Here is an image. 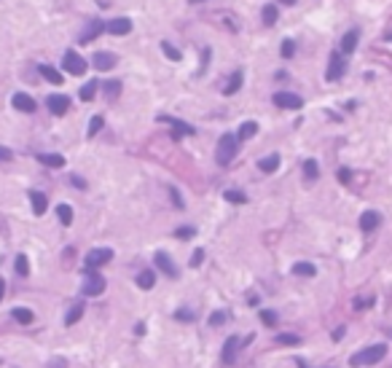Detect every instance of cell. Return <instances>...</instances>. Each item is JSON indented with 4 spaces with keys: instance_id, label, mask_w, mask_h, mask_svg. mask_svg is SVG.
<instances>
[{
    "instance_id": "obj_47",
    "label": "cell",
    "mask_w": 392,
    "mask_h": 368,
    "mask_svg": "<svg viewBox=\"0 0 392 368\" xmlns=\"http://www.w3.org/2000/svg\"><path fill=\"white\" fill-rule=\"evenodd\" d=\"M73 186H75V189H86V183H83L78 175H73Z\"/></svg>"
},
{
    "instance_id": "obj_30",
    "label": "cell",
    "mask_w": 392,
    "mask_h": 368,
    "mask_svg": "<svg viewBox=\"0 0 392 368\" xmlns=\"http://www.w3.org/2000/svg\"><path fill=\"white\" fill-rule=\"evenodd\" d=\"M57 215H59L62 226H70V223H73V207H70V205H59V207H57Z\"/></svg>"
},
{
    "instance_id": "obj_48",
    "label": "cell",
    "mask_w": 392,
    "mask_h": 368,
    "mask_svg": "<svg viewBox=\"0 0 392 368\" xmlns=\"http://www.w3.org/2000/svg\"><path fill=\"white\" fill-rule=\"evenodd\" d=\"M341 336H344V325H341V328H336V331H333V339H336V341H339Z\"/></svg>"
},
{
    "instance_id": "obj_31",
    "label": "cell",
    "mask_w": 392,
    "mask_h": 368,
    "mask_svg": "<svg viewBox=\"0 0 392 368\" xmlns=\"http://www.w3.org/2000/svg\"><path fill=\"white\" fill-rule=\"evenodd\" d=\"M277 344H282V347H299L301 339L296 333H279L277 336Z\"/></svg>"
},
{
    "instance_id": "obj_38",
    "label": "cell",
    "mask_w": 392,
    "mask_h": 368,
    "mask_svg": "<svg viewBox=\"0 0 392 368\" xmlns=\"http://www.w3.org/2000/svg\"><path fill=\"white\" fill-rule=\"evenodd\" d=\"M175 320H183V323H191V320H193V312H191V309H185V307H180V309L175 312Z\"/></svg>"
},
{
    "instance_id": "obj_46",
    "label": "cell",
    "mask_w": 392,
    "mask_h": 368,
    "mask_svg": "<svg viewBox=\"0 0 392 368\" xmlns=\"http://www.w3.org/2000/svg\"><path fill=\"white\" fill-rule=\"evenodd\" d=\"M172 199H175V205H177V207H183V199H180V194H177V189H172Z\"/></svg>"
},
{
    "instance_id": "obj_53",
    "label": "cell",
    "mask_w": 392,
    "mask_h": 368,
    "mask_svg": "<svg viewBox=\"0 0 392 368\" xmlns=\"http://www.w3.org/2000/svg\"><path fill=\"white\" fill-rule=\"evenodd\" d=\"M387 41H392V33H387Z\"/></svg>"
},
{
    "instance_id": "obj_26",
    "label": "cell",
    "mask_w": 392,
    "mask_h": 368,
    "mask_svg": "<svg viewBox=\"0 0 392 368\" xmlns=\"http://www.w3.org/2000/svg\"><path fill=\"white\" fill-rule=\"evenodd\" d=\"M103 30H105V25H103V22H91V27H89V30H86V33L81 35V43H89V41H94V38H97L100 33H103Z\"/></svg>"
},
{
    "instance_id": "obj_4",
    "label": "cell",
    "mask_w": 392,
    "mask_h": 368,
    "mask_svg": "<svg viewBox=\"0 0 392 368\" xmlns=\"http://www.w3.org/2000/svg\"><path fill=\"white\" fill-rule=\"evenodd\" d=\"M62 67H65L70 75H83L86 70H89V62H86V59H83L78 51H73V49H70V51H65V59H62Z\"/></svg>"
},
{
    "instance_id": "obj_18",
    "label": "cell",
    "mask_w": 392,
    "mask_h": 368,
    "mask_svg": "<svg viewBox=\"0 0 392 368\" xmlns=\"http://www.w3.org/2000/svg\"><path fill=\"white\" fill-rule=\"evenodd\" d=\"M38 161L46 167H65V156L62 153H38Z\"/></svg>"
},
{
    "instance_id": "obj_17",
    "label": "cell",
    "mask_w": 392,
    "mask_h": 368,
    "mask_svg": "<svg viewBox=\"0 0 392 368\" xmlns=\"http://www.w3.org/2000/svg\"><path fill=\"white\" fill-rule=\"evenodd\" d=\"M357 41H360V33L357 30H349V33L341 38V54H352L357 49Z\"/></svg>"
},
{
    "instance_id": "obj_3",
    "label": "cell",
    "mask_w": 392,
    "mask_h": 368,
    "mask_svg": "<svg viewBox=\"0 0 392 368\" xmlns=\"http://www.w3.org/2000/svg\"><path fill=\"white\" fill-rule=\"evenodd\" d=\"M108 261H113V250L111 247H94L86 253L83 266H86V271H94V269H100V266H105Z\"/></svg>"
},
{
    "instance_id": "obj_52",
    "label": "cell",
    "mask_w": 392,
    "mask_h": 368,
    "mask_svg": "<svg viewBox=\"0 0 392 368\" xmlns=\"http://www.w3.org/2000/svg\"><path fill=\"white\" fill-rule=\"evenodd\" d=\"M188 3H205V0H188Z\"/></svg>"
},
{
    "instance_id": "obj_15",
    "label": "cell",
    "mask_w": 392,
    "mask_h": 368,
    "mask_svg": "<svg viewBox=\"0 0 392 368\" xmlns=\"http://www.w3.org/2000/svg\"><path fill=\"white\" fill-rule=\"evenodd\" d=\"M159 121H161V124H169L172 129H177V135H193V132H196L191 124L177 121V119H172V116H159Z\"/></svg>"
},
{
    "instance_id": "obj_49",
    "label": "cell",
    "mask_w": 392,
    "mask_h": 368,
    "mask_svg": "<svg viewBox=\"0 0 392 368\" xmlns=\"http://www.w3.org/2000/svg\"><path fill=\"white\" fill-rule=\"evenodd\" d=\"M135 333H137V336H143V333H145V325H143V323H137V328H135Z\"/></svg>"
},
{
    "instance_id": "obj_41",
    "label": "cell",
    "mask_w": 392,
    "mask_h": 368,
    "mask_svg": "<svg viewBox=\"0 0 392 368\" xmlns=\"http://www.w3.org/2000/svg\"><path fill=\"white\" fill-rule=\"evenodd\" d=\"M223 323H226V312H213V315H210V325L213 328L223 325Z\"/></svg>"
},
{
    "instance_id": "obj_8",
    "label": "cell",
    "mask_w": 392,
    "mask_h": 368,
    "mask_svg": "<svg viewBox=\"0 0 392 368\" xmlns=\"http://www.w3.org/2000/svg\"><path fill=\"white\" fill-rule=\"evenodd\" d=\"M103 291H105V280L100 274H89L83 280V296H100Z\"/></svg>"
},
{
    "instance_id": "obj_2",
    "label": "cell",
    "mask_w": 392,
    "mask_h": 368,
    "mask_svg": "<svg viewBox=\"0 0 392 368\" xmlns=\"http://www.w3.org/2000/svg\"><path fill=\"white\" fill-rule=\"evenodd\" d=\"M237 148H239V137L237 135H223L221 140H218V151H215V159L221 167H226V164H231V159L237 156Z\"/></svg>"
},
{
    "instance_id": "obj_45",
    "label": "cell",
    "mask_w": 392,
    "mask_h": 368,
    "mask_svg": "<svg viewBox=\"0 0 392 368\" xmlns=\"http://www.w3.org/2000/svg\"><path fill=\"white\" fill-rule=\"evenodd\" d=\"M339 180H341V183H349V169H347V167L339 169Z\"/></svg>"
},
{
    "instance_id": "obj_51",
    "label": "cell",
    "mask_w": 392,
    "mask_h": 368,
    "mask_svg": "<svg viewBox=\"0 0 392 368\" xmlns=\"http://www.w3.org/2000/svg\"><path fill=\"white\" fill-rule=\"evenodd\" d=\"M279 3H285V6H296L299 0H279Z\"/></svg>"
},
{
    "instance_id": "obj_11",
    "label": "cell",
    "mask_w": 392,
    "mask_h": 368,
    "mask_svg": "<svg viewBox=\"0 0 392 368\" xmlns=\"http://www.w3.org/2000/svg\"><path fill=\"white\" fill-rule=\"evenodd\" d=\"M379 223H381V215L376 213V210H365V213L360 215V229H363L365 234L373 231V229H379Z\"/></svg>"
},
{
    "instance_id": "obj_25",
    "label": "cell",
    "mask_w": 392,
    "mask_h": 368,
    "mask_svg": "<svg viewBox=\"0 0 392 368\" xmlns=\"http://www.w3.org/2000/svg\"><path fill=\"white\" fill-rule=\"evenodd\" d=\"M304 175H307L309 183H315V180L320 177V167H317L315 159H307V161H304Z\"/></svg>"
},
{
    "instance_id": "obj_44",
    "label": "cell",
    "mask_w": 392,
    "mask_h": 368,
    "mask_svg": "<svg viewBox=\"0 0 392 368\" xmlns=\"http://www.w3.org/2000/svg\"><path fill=\"white\" fill-rule=\"evenodd\" d=\"M202 258H205V250H196V253H193V261H191V266H202Z\"/></svg>"
},
{
    "instance_id": "obj_40",
    "label": "cell",
    "mask_w": 392,
    "mask_h": 368,
    "mask_svg": "<svg viewBox=\"0 0 392 368\" xmlns=\"http://www.w3.org/2000/svg\"><path fill=\"white\" fill-rule=\"evenodd\" d=\"M261 320H263V325H277V315H274L271 309H263L261 312Z\"/></svg>"
},
{
    "instance_id": "obj_43",
    "label": "cell",
    "mask_w": 392,
    "mask_h": 368,
    "mask_svg": "<svg viewBox=\"0 0 392 368\" xmlns=\"http://www.w3.org/2000/svg\"><path fill=\"white\" fill-rule=\"evenodd\" d=\"M0 159H3V161H11V159H14V153H11L6 145H0Z\"/></svg>"
},
{
    "instance_id": "obj_27",
    "label": "cell",
    "mask_w": 392,
    "mask_h": 368,
    "mask_svg": "<svg viewBox=\"0 0 392 368\" xmlns=\"http://www.w3.org/2000/svg\"><path fill=\"white\" fill-rule=\"evenodd\" d=\"M255 132H258V124L255 121H245V124H242V127H239V140H250V137H255Z\"/></svg>"
},
{
    "instance_id": "obj_19",
    "label": "cell",
    "mask_w": 392,
    "mask_h": 368,
    "mask_svg": "<svg viewBox=\"0 0 392 368\" xmlns=\"http://www.w3.org/2000/svg\"><path fill=\"white\" fill-rule=\"evenodd\" d=\"M38 70H41V75H43L49 83H54V86H59V83H62V73H59L57 67H51V65H41Z\"/></svg>"
},
{
    "instance_id": "obj_36",
    "label": "cell",
    "mask_w": 392,
    "mask_h": 368,
    "mask_svg": "<svg viewBox=\"0 0 392 368\" xmlns=\"http://www.w3.org/2000/svg\"><path fill=\"white\" fill-rule=\"evenodd\" d=\"M293 54H296V43L290 41V38H285V41H282V57H285V59H290V57H293Z\"/></svg>"
},
{
    "instance_id": "obj_42",
    "label": "cell",
    "mask_w": 392,
    "mask_h": 368,
    "mask_svg": "<svg viewBox=\"0 0 392 368\" xmlns=\"http://www.w3.org/2000/svg\"><path fill=\"white\" fill-rule=\"evenodd\" d=\"M193 234H196L193 226H183V229L175 231V237H177V239H188V237H193Z\"/></svg>"
},
{
    "instance_id": "obj_35",
    "label": "cell",
    "mask_w": 392,
    "mask_h": 368,
    "mask_svg": "<svg viewBox=\"0 0 392 368\" xmlns=\"http://www.w3.org/2000/svg\"><path fill=\"white\" fill-rule=\"evenodd\" d=\"M100 129H103V116H94V119L89 121V132H86V135H89V137H94Z\"/></svg>"
},
{
    "instance_id": "obj_7",
    "label": "cell",
    "mask_w": 392,
    "mask_h": 368,
    "mask_svg": "<svg viewBox=\"0 0 392 368\" xmlns=\"http://www.w3.org/2000/svg\"><path fill=\"white\" fill-rule=\"evenodd\" d=\"M116 62H119V57H116V54H111V51H97V54L91 57V65L97 67V70H103V73H105V70H113Z\"/></svg>"
},
{
    "instance_id": "obj_34",
    "label": "cell",
    "mask_w": 392,
    "mask_h": 368,
    "mask_svg": "<svg viewBox=\"0 0 392 368\" xmlns=\"http://www.w3.org/2000/svg\"><path fill=\"white\" fill-rule=\"evenodd\" d=\"M94 95H97V83L89 81V83L81 89V100H83V103H89V100H94Z\"/></svg>"
},
{
    "instance_id": "obj_16",
    "label": "cell",
    "mask_w": 392,
    "mask_h": 368,
    "mask_svg": "<svg viewBox=\"0 0 392 368\" xmlns=\"http://www.w3.org/2000/svg\"><path fill=\"white\" fill-rule=\"evenodd\" d=\"M30 202H33L35 215H43L46 210H49V199H46V194H41V191H30Z\"/></svg>"
},
{
    "instance_id": "obj_9",
    "label": "cell",
    "mask_w": 392,
    "mask_h": 368,
    "mask_svg": "<svg viewBox=\"0 0 392 368\" xmlns=\"http://www.w3.org/2000/svg\"><path fill=\"white\" fill-rule=\"evenodd\" d=\"M11 105L17 108V111H22V113H33L35 111V100L30 95H25V91H17V95L11 97Z\"/></svg>"
},
{
    "instance_id": "obj_12",
    "label": "cell",
    "mask_w": 392,
    "mask_h": 368,
    "mask_svg": "<svg viewBox=\"0 0 392 368\" xmlns=\"http://www.w3.org/2000/svg\"><path fill=\"white\" fill-rule=\"evenodd\" d=\"M46 105H49V111L54 116H62V113H67V108H70V100L65 95H51L49 100H46Z\"/></svg>"
},
{
    "instance_id": "obj_22",
    "label": "cell",
    "mask_w": 392,
    "mask_h": 368,
    "mask_svg": "<svg viewBox=\"0 0 392 368\" xmlns=\"http://www.w3.org/2000/svg\"><path fill=\"white\" fill-rule=\"evenodd\" d=\"M11 317L17 320V323H22V325H30V323L35 320V315H33L30 309H25V307H17V309L11 312Z\"/></svg>"
},
{
    "instance_id": "obj_28",
    "label": "cell",
    "mask_w": 392,
    "mask_h": 368,
    "mask_svg": "<svg viewBox=\"0 0 392 368\" xmlns=\"http://www.w3.org/2000/svg\"><path fill=\"white\" fill-rule=\"evenodd\" d=\"M239 86H242V70H237V73L231 75V81L226 83L223 95H234V91H239Z\"/></svg>"
},
{
    "instance_id": "obj_29",
    "label": "cell",
    "mask_w": 392,
    "mask_h": 368,
    "mask_svg": "<svg viewBox=\"0 0 392 368\" xmlns=\"http://www.w3.org/2000/svg\"><path fill=\"white\" fill-rule=\"evenodd\" d=\"M81 317H83V304H75V307L67 312V317H65V325H75Z\"/></svg>"
},
{
    "instance_id": "obj_50",
    "label": "cell",
    "mask_w": 392,
    "mask_h": 368,
    "mask_svg": "<svg viewBox=\"0 0 392 368\" xmlns=\"http://www.w3.org/2000/svg\"><path fill=\"white\" fill-rule=\"evenodd\" d=\"M3 293H6V280H0V299H3Z\"/></svg>"
},
{
    "instance_id": "obj_13",
    "label": "cell",
    "mask_w": 392,
    "mask_h": 368,
    "mask_svg": "<svg viewBox=\"0 0 392 368\" xmlns=\"http://www.w3.org/2000/svg\"><path fill=\"white\" fill-rule=\"evenodd\" d=\"M239 339L237 336H231V339H226V344H223V363L226 365H231L234 360H237V352H239Z\"/></svg>"
},
{
    "instance_id": "obj_21",
    "label": "cell",
    "mask_w": 392,
    "mask_h": 368,
    "mask_svg": "<svg viewBox=\"0 0 392 368\" xmlns=\"http://www.w3.org/2000/svg\"><path fill=\"white\" fill-rule=\"evenodd\" d=\"M258 167H261V172H277V169H279V156H277V153L263 156V159L258 161Z\"/></svg>"
},
{
    "instance_id": "obj_14",
    "label": "cell",
    "mask_w": 392,
    "mask_h": 368,
    "mask_svg": "<svg viewBox=\"0 0 392 368\" xmlns=\"http://www.w3.org/2000/svg\"><path fill=\"white\" fill-rule=\"evenodd\" d=\"M156 266H159L164 274H169V277H177V266L172 263V258L164 253V250H159V253H156Z\"/></svg>"
},
{
    "instance_id": "obj_24",
    "label": "cell",
    "mask_w": 392,
    "mask_h": 368,
    "mask_svg": "<svg viewBox=\"0 0 392 368\" xmlns=\"http://www.w3.org/2000/svg\"><path fill=\"white\" fill-rule=\"evenodd\" d=\"M137 285L143 288V291H151V288L156 285V274L151 269H145V271H140V277H137Z\"/></svg>"
},
{
    "instance_id": "obj_33",
    "label": "cell",
    "mask_w": 392,
    "mask_h": 368,
    "mask_svg": "<svg viewBox=\"0 0 392 368\" xmlns=\"http://www.w3.org/2000/svg\"><path fill=\"white\" fill-rule=\"evenodd\" d=\"M14 269H17V274H22V277H27V274H30L27 255H17V261H14Z\"/></svg>"
},
{
    "instance_id": "obj_37",
    "label": "cell",
    "mask_w": 392,
    "mask_h": 368,
    "mask_svg": "<svg viewBox=\"0 0 392 368\" xmlns=\"http://www.w3.org/2000/svg\"><path fill=\"white\" fill-rule=\"evenodd\" d=\"M223 197L229 199V202H237V205H242V202H247V197H245V194H242V191H231V189L226 191Z\"/></svg>"
},
{
    "instance_id": "obj_10",
    "label": "cell",
    "mask_w": 392,
    "mask_h": 368,
    "mask_svg": "<svg viewBox=\"0 0 392 368\" xmlns=\"http://www.w3.org/2000/svg\"><path fill=\"white\" fill-rule=\"evenodd\" d=\"M105 33H111V35H127V33H132V22H129L127 17H119V19L108 22V25H105Z\"/></svg>"
},
{
    "instance_id": "obj_23",
    "label": "cell",
    "mask_w": 392,
    "mask_h": 368,
    "mask_svg": "<svg viewBox=\"0 0 392 368\" xmlns=\"http://www.w3.org/2000/svg\"><path fill=\"white\" fill-rule=\"evenodd\" d=\"M277 19H279V11H277V6L274 3H266L263 6V25H277Z\"/></svg>"
},
{
    "instance_id": "obj_1",
    "label": "cell",
    "mask_w": 392,
    "mask_h": 368,
    "mask_svg": "<svg viewBox=\"0 0 392 368\" xmlns=\"http://www.w3.org/2000/svg\"><path fill=\"white\" fill-rule=\"evenodd\" d=\"M384 357H387V344H373V347H365V349L355 352V355L349 357V365H352V368L376 365V363H381Z\"/></svg>"
},
{
    "instance_id": "obj_6",
    "label": "cell",
    "mask_w": 392,
    "mask_h": 368,
    "mask_svg": "<svg viewBox=\"0 0 392 368\" xmlns=\"http://www.w3.org/2000/svg\"><path fill=\"white\" fill-rule=\"evenodd\" d=\"M347 73V62H344L341 51L331 54V62H328V70H325V78L328 81H339V78Z\"/></svg>"
},
{
    "instance_id": "obj_54",
    "label": "cell",
    "mask_w": 392,
    "mask_h": 368,
    "mask_svg": "<svg viewBox=\"0 0 392 368\" xmlns=\"http://www.w3.org/2000/svg\"><path fill=\"white\" fill-rule=\"evenodd\" d=\"M301 368H304V365H301Z\"/></svg>"
},
{
    "instance_id": "obj_20",
    "label": "cell",
    "mask_w": 392,
    "mask_h": 368,
    "mask_svg": "<svg viewBox=\"0 0 392 368\" xmlns=\"http://www.w3.org/2000/svg\"><path fill=\"white\" fill-rule=\"evenodd\" d=\"M293 274L296 277H315L317 269H315V263H309V261H299L293 266Z\"/></svg>"
},
{
    "instance_id": "obj_32",
    "label": "cell",
    "mask_w": 392,
    "mask_h": 368,
    "mask_svg": "<svg viewBox=\"0 0 392 368\" xmlns=\"http://www.w3.org/2000/svg\"><path fill=\"white\" fill-rule=\"evenodd\" d=\"M161 51H164V57H169L172 62H180V59H183V54H180L169 41H164V43H161Z\"/></svg>"
},
{
    "instance_id": "obj_5",
    "label": "cell",
    "mask_w": 392,
    "mask_h": 368,
    "mask_svg": "<svg viewBox=\"0 0 392 368\" xmlns=\"http://www.w3.org/2000/svg\"><path fill=\"white\" fill-rule=\"evenodd\" d=\"M274 105L285 108V111H301L304 100L299 95H293V91H277V95H274Z\"/></svg>"
},
{
    "instance_id": "obj_39",
    "label": "cell",
    "mask_w": 392,
    "mask_h": 368,
    "mask_svg": "<svg viewBox=\"0 0 392 368\" xmlns=\"http://www.w3.org/2000/svg\"><path fill=\"white\" fill-rule=\"evenodd\" d=\"M105 89H108V97H119V91H121V81H111V83H105Z\"/></svg>"
}]
</instances>
